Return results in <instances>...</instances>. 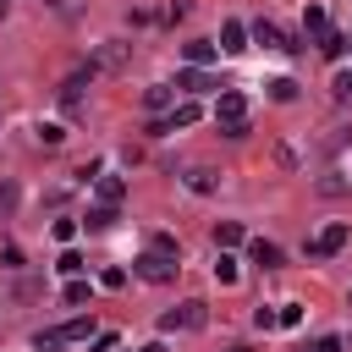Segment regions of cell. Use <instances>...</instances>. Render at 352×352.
Segmentation results:
<instances>
[{"label": "cell", "mask_w": 352, "mask_h": 352, "mask_svg": "<svg viewBox=\"0 0 352 352\" xmlns=\"http://www.w3.org/2000/svg\"><path fill=\"white\" fill-rule=\"evenodd\" d=\"M236 242H242V226H236V220H220V226H214V248L226 253V248H236Z\"/></svg>", "instance_id": "15"}, {"label": "cell", "mask_w": 352, "mask_h": 352, "mask_svg": "<svg viewBox=\"0 0 352 352\" xmlns=\"http://www.w3.org/2000/svg\"><path fill=\"white\" fill-rule=\"evenodd\" d=\"M253 264H264V270H275V264H280V248L258 236V242H253Z\"/></svg>", "instance_id": "16"}, {"label": "cell", "mask_w": 352, "mask_h": 352, "mask_svg": "<svg viewBox=\"0 0 352 352\" xmlns=\"http://www.w3.org/2000/svg\"><path fill=\"white\" fill-rule=\"evenodd\" d=\"M214 126H220L226 138H248V99H242L236 88H226V94L214 99Z\"/></svg>", "instance_id": "1"}, {"label": "cell", "mask_w": 352, "mask_h": 352, "mask_svg": "<svg viewBox=\"0 0 352 352\" xmlns=\"http://www.w3.org/2000/svg\"><path fill=\"white\" fill-rule=\"evenodd\" d=\"M38 138H44V143H60V138H66V126H55V121H44V126H38Z\"/></svg>", "instance_id": "26"}, {"label": "cell", "mask_w": 352, "mask_h": 352, "mask_svg": "<svg viewBox=\"0 0 352 352\" xmlns=\"http://www.w3.org/2000/svg\"><path fill=\"white\" fill-rule=\"evenodd\" d=\"M88 336H99V330H94V319H66V324H55V330H38V336H33V346H38V352H50V346H60V341H88Z\"/></svg>", "instance_id": "2"}, {"label": "cell", "mask_w": 352, "mask_h": 352, "mask_svg": "<svg viewBox=\"0 0 352 352\" xmlns=\"http://www.w3.org/2000/svg\"><path fill=\"white\" fill-rule=\"evenodd\" d=\"M198 116H204V110H198V104H192V99H182V104H176V110H170V116H165V132H176V126H192V121H198Z\"/></svg>", "instance_id": "10"}, {"label": "cell", "mask_w": 352, "mask_h": 352, "mask_svg": "<svg viewBox=\"0 0 352 352\" xmlns=\"http://www.w3.org/2000/svg\"><path fill=\"white\" fill-rule=\"evenodd\" d=\"M143 104H148L154 116H170V110H176V88H170V82H154V88H143Z\"/></svg>", "instance_id": "6"}, {"label": "cell", "mask_w": 352, "mask_h": 352, "mask_svg": "<svg viewBox=\"0 0 352 352\" xmlns=\"http://www.w3.org/2000/svg\"><path fill=\"white\" fill-rule=\"evenodd\" d=\"M110 226H116V209L94 204V209H88V231H110Z\"/></svg>", "instance_id": "18"}, {"label": "cell", "mask_w": 352, "mask_h": 352, "mask_svg": "<svg viewBox=\"0 0 352 352\" xmlns=\"http://www.w3.org/2000/svg\"><path fill=\"white\" fill-rule=\"evenodd\" d=\"M121 60H126V44H116V38H110V44H104V50H99L88 66H94V72H116Z\"/></svg>", "instance_id": "9"}, {"label": "cell", "mask_w": 352, "mask_h": 352, "mask_svg": "<svg viewBox=\"0 0 352 352\" xmlns=\"http://www.w3.org/2000/svg\"><path fill=\"white\" fill-rule=\"evenodd\" d=\"M182 55H187V66H209L214 60V44L209 38H192V44H182Z\"/></svg>", "instance_id": "12"}, {"label": "cell", "mask_w": 352, "mask_h": 352, "mask_svg": "<svg viewBox=\"0 0 352 352\" xmlns=\"http://www.w3.org/2000/svg\"><path fill=\"white\" fill-rule=\"evenodd\" d=\"M55 270H60V275H72V280H77V275H82V258H77V253H72V248H66V253H60V258H55Z\"/></svg>", "instance_id": "21"}, {"label": "cell", "mask_w": 352, "mask_h": 352, "mask_svg": "<svg viewBox=\"0 0 352 352\" xmlns=\"http://www.w3.org/2000/svg\"><path fill=\"white\" fill-rule=\"evenodd\" d=\"M0 11H6V0H0Z\"/></svg>", "instance_id": "33"}, {"label": "cell", "mask_w": 352, "mask_h": 352, "mask_svg": "<svg viewBox=\"0 0 352 352\" xmlns=\"http://www.w3.org/2000/svg\"><path fill=\"white\" fill-rule=\"evenodd\" d=\"M88 292H94V286L77 275V280H66V292H60V297H66V302H88Z\"/></svg>", "instance_id": "22"}, {"label": "cell", "mask_w": 352, "mask_h": 352, "mask_svg": "<svg viewBox=\"0 0 352 352\" xmlns=\"http://www.w3.org/2000/svg\"><path fill=\"white\" fill-rule=\"evenodd\" d=\"M231 352H248V346H231Z\"/></svg>", "instance_id": "32"}, {"label": "cell", "mask_w": 352, "mask_h": 352, "mask_svg": "<svg viewBox=\"0 0 352 352\" xmlns=\"http://www.w3.org/2000/svg\"><path fill=\"white\" fill-rule=\"evenodd\" d=\"M280 324L297 330V324H302V302H280Z\"/></svg>", "instance_id": "24"}, {"label": "cell", "mask_w": 352, "mask_h": 352, "mask_svg": "<svg viewBox=\"0 0 352 352\" xmlns=\"http://www.w3.org/2000/svg\"><path fill=\"white\" fill-rule=\"evenodd\" d=\"M330 88H336V99H352V72H341V77H336Z\"/></svg>", "instance_id": "29"}, {"label": "cell", "mask_w": 352, "mask_h": 352, "mask_svg": "<svg viewBox=\"0 0 352 352\" xmlns=\"http://www.w3.org/2000/svg\"><path fill=\"white\" fill-rule=\"evenodd\" d=\"M77 236V220H55V242H72Z\"/></svg>", "instance_id": "27"}, {"label": "cell", "mask_w": 352, "mask_h": 352, "mask_svg": "<svg viewBox=\"0 0 352 352\" xmlns=\"http://www.w3.org/2000/svg\"><path fill=\"white\" fill-rule=\"evenodd\" d=\"M324 33H330V16H324V6H314V0H308V11H302V38H314V44H319Z\"/></svg>", "instance_id": "7"}, {"label": "cell", "mask_w": 352, "mask_h": 352, "mask_svg": "<svg viewBox=\"0 0 352 352\" xmlns=\"http://www.w3.org/2000/svg\"><path fill=\"white\" fill-rule=\"evenodd\" d=\"M94 352H116V330H99L94 336Z\"/></svg>", "instance_id": "28"}, {"label": "cell", "mask_w": 352, "mask_h": 352, "mask_svg": "<svg viewBox=\"0 0 352 352\" xmlns=\"http://www.w3.org/2000/svg\"><path fill=\"white\" fill-rule=\"evenodd\" d=\"M346 236H352V226H346V220H330V226H324V231L314 236V248H308V253L330 258V253H341V248H346Z\"/></svg>", "instance_id": "5"}, {"label": "cell", "mask_w": 352, "mask_h": 352, "mask_svg": "<svg viewBox=\"0 0 352 352\" xmlns=\"http://www.w3.org/2000/svg\"><path fill=\"white\" fill-rule=\"evenodd\" d=\"M341 50H346V38H341V33H324V38H319V55H330V60H341Z\"/></svg>", "instance_id": "19"}, {"label": "cell", "mask_w": 352, "mask_h": 352, "mask_svg": "<svg viewBox=\"0 0 352 352\" xmlns=\"http://www.w3.org/2000/svg\"><path fill=\"white\" fill-rule=\"evenodd\" d=\"M176 88H187V94H204V88H214V82L204 77V66H187V72H176Z\"/></svg>", "instance_id": "13"}, {"label": "cell", "mask_w": 352, "mask_h": 352, "mask_svg": "<svg viewBox=\"0 0 352 352\" xmlns=\"http://www.w3.org/2000/svg\"><path fill=\"white\" fill-rule=\"evenodd\" d=\"M220 50H226V55H242V50H248V28H242L236 16L220 28Z\"/></svg>", "instance_id": "8"}, {"label": "cell", "mask_w": 352, "mask_h": 352, "mask_svg": "<svg viewBox=\"0 0 352 352\" xmlns=\"http://www.w3.org/2000/svg\"><path fill=\"white\" fill-rule=\"evenodd\" d=\"M253 324H258V330H275L280 314H275V308H253Z\"/></svg>", "instance_id": "25"}, {"label": "cell", "mask_w": 352, "mask_h": 352, "mask_svg": "<svg viewBox=\"0 0 352 352\" xmlns=\"http://www.w3.org/2000/svg\"><path fill=\"white\" fill-rule=\"evenodd\" d=\"M138 352H165V346H160V341H148V346H138Z\"/></svg>", "instance_id": "31"}, {"label": "cell", "mask_w": 352, "mask_h": 352, "mask_svg": "<svg viewBox=\"0 0 352 352\" xmlns=\"http://www.w3.org/2000/svg\"><path fill=\"white\" fill-rule=\"evenodd\" d=\"M204 302H182V308H170V314H160V330H204Z\"/></svg>", "instance_id": "4"}, {"label": "cell", "mask_w": 352, "mask_h": 352, "mask_svg": "<svg viewBox=\"0 0 352 352\" xmlns=\"http://www.w3.org/2000/svg\"><path fill=\"white\" fill-rule=\"evenodd\" d=\"M346 44H352V38H346Z\"/></svg>", "instance_id": "34"}, {"label": "cell", "mask_w": 352, "mask_h": 352, "mask_svg": "<svg viewBox=\"0 0 352 352\" xmlns=\"http://www.w3.org/2000/svg\"><path fill=\"white\" fill-rule=\"evenodd\" d=\"M270 99H297V82H292V77H275V82H270Z\"/></svg>", "instance_id": "23"}, {"label": "cell", "mask_w": 352, "mask_h": 352, "mask_svg": "<svg viewBox=\"0 0 352 352\" xmlns=\"http://www.w3.org/2000/svg\"><path fill=\"white\" fill-rule=\"evenodd\" d=\"M132 270H138V275H143L148 286H165V280L176 275V258H170V253H160V248H148V253H143V258H138Z\"/></svg>", "instance_id": "3"}, {"label": "cell", "mask_w": 352, "mask_h": 352, "mask_svg": "<svg viewBox=\"0 0 352 352\" xmlns=\"http://www.w3.org/2000/svg\"><path fill=\"white\" fill-rule=\"evenodd\" d=\"M236 275H242V270H236V258H231V253H220V258H214V280H220V286H236Z\"/></svg>", "instance_id": "17"}, {"label": "cell", "mask_w": 352, "mask_h": 352, "mask_svg": "<svg viewBox=\"0 0 352 352\" xmlns=\"http://www.w3.org/2000/svg\"><path fill=\"white\" fill-rule=\"evenodd\" d=\"M187 187L192 192H214V170H187Z\"/></svg>", "instance_id": "20"}, {"label": "cell", "mask_w": 352, "mask_h": 352, "mask_svg": "<svg viewBox=\"0 0 352 352\" xmlns=\"http://www.w3.org/2000/svg\"><path fill=\"white\" fill-rule=\"evenodd\" d=\"M314 352H341V336H324V341H314Z\"/></svg>", "instance_id": "30"}, {"label": "cell", "mask_w": 352, "mask_h": 352, "mask_svg": "<svg viewBox=\"0 0 352 352\" xmlns=\"http://www.w3.org/2000/svg\"><path fill=\"white\" fill-rule=\"evenodd\" d=\"M248 33H253V38L264 44V50H286V44H280V28H275V22H253Z\"/></svg>", "instance_id": "14"}, {"label": "cell", "mask_w": 352, "mask_h": 352, "mask_svg": "<svg viewBox=\"0 0 352 352\" xmlns=\"http://www.w3.org/2000/svg\"><path fill=\"white\" fill-rule=\"evenodd\" d=\"M121 198H126V182H121V176H99V204H104V209H116Z\"/></svg>", "instance_id": "11"}]
</instances>
